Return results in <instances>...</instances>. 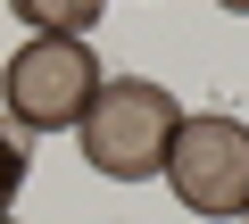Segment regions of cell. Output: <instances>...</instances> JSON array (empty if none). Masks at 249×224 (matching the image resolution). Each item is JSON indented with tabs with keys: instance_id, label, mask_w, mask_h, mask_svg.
I'll return each mask as SVG.
<instances>
[{
	"instance_id": "6da1fadb",
	"label": "cell",
	"mask_w": 249,
	"mask_h": 224,
	"mask_svg": "<svg viewBox=\"0 0 249 224\" xmlns=\"http://www.w3.org/2000/svg\"><path fill=\"white\" fill-rule=\"evenodd\" d=\"M175 125H183V108H175L166 83H150V75H100V91H91L75 133H83V158L108 183H150L166 166Z\"/></svg>"
},
{
	"instance_id": "7a4b0ae2",
	"label": "cell",
	"mask_w": 249,
	"mask_h": 224,
	"mask_svg": "<svg viewBox=\"0 0 249 224\" xmlns=\"http://www.w3.org/2000/svg\"><path fill=\"white\" fill-rule=\"evenodd\" d=\"M91 91H100V58L75 34H34L9 67H0V100H9V117L25 133H75Z\"/></svg>"
},
{
	"instance_id": "3957f363",
	"label": "cell",
	"mask_w": 249,
	"mask_h": 224,
	"mask_svg": "<svg viewBox=\"0 0 249 224\" xmlns=\"http://www.w3.org/2000/svg\"><path fill=\"white\" fill-rule=\"evenodd\" d=\"M166 191L191 216H249V125L241 117H183L166 141Z\"/></svg>"
},
{
	"instance_id": "277c9868",
	"label": "cell",
	"mask_w": 249,
	"mask_h": 224,
	"mask_svg": "<svg viewBox=\"0 0 249 224\" xmlns=\"http://www.w3.org/2000/svg\"><path fill=\"white\" fill-rule=\"evenodd\" d=\"M17 9V25H34V34H75V42H91V25H100V0H9Z\"/></svg>"
},
{
	"instance_id": "5b68a950",
	"label": "cell",
	"mask_w": 249,
	"mask_h": 224,
	"mask_svg": "<svg viewBox=\"0 0 249 224\" xmlns=\"http://www.w3.org/2000/svg\"><path fill=\"white\" fill-rule=\"evenodd\" d=\"M17 191H25V141H17V133H0V216L17 207Z\"/></svg>"
},
{
	"instance_id": "8992f818",
	"label": "cell",
	"mask_w": 249,
	"mask_h": 224,
	"mask_svg": "<svg viewBox=\"0 0 249 224\" xmlns=\"http://www.w3.org/2000/svg\"><path fill=\"white\" fill-rule=\"evenodd\" d=\"M216 9H232V17H249V0H216Z\"/></svg>"
},
{
	"instance_id": "52a82bcc",
	"label": "cell",
	"mask_w": 249,
	"mask_h": 224,
	"mask_svg": "<svg viewBox=\"0 0 249 224\" xmlns=\"http://www.w3.org/2000/svg\"><path fill=\"white\" fill-rule=\"evenodd\" d=\"M0 224H9V216H0Z\"/></svg>"
}]
</instances>
